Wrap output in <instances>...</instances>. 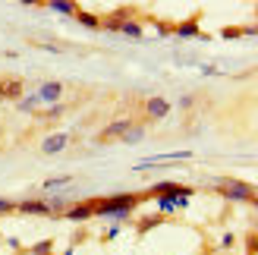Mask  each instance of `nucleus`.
Segmentation results:
<instances>
[{
	"label": "nucleus",
	"instance_id": "1",
	"mask_svg": "<svg viewBox=\"0 0 258 255\" xmlns=\"http://www.w3.org/2000/svg\"><path fill=\"white\" fill-rule=\"evenodd\" d=\"M95 202V218H129L142 202H148L145 193H120V196H107V199H92Z\"/></svg>",
	"mask_w": 258,
	"mask_h": 255
},
{
	"label": "nucleus",
	"instance_id": "2",
	"mask_svg": "<svg viewBox=\"0 0 258 255\" xmlns=\"http://www.w3.org/2000/svg\"><path fill=\"white\" fill-rule=\"evenodd\" d=\"M214 193L224 196L230 202H246V205H255V186L246 180H233V176H221L214 183Z\"/></svg>",
	"mask_w": 258,
	"mask_h": 255
},
{
	"label": "nucleus",
	"instance_id": "3",
	"mask_svg": "<svg viewBox=\"0 0 258 255\" xmlns=\"http://www.w3.org/2000/svg\"><path fill=\"white\" fill-rule=\"evenodd\" d=\"M133 120H136V117H117V120H110L104 130L95 136V145H113V142H123V136H126L129 126H133Z\"/></svg>",
	"mask_w": 258,
	"mask_h": 255
},
{
	"label": "nucleus",
	"instance_id": "4",
	"mask_svg": "<svg viewBox=\"0 0 258 255\" xmlns=\"http://www.w3.org/2000/svg\"><path fill=\"white\" fill-rule=\"evenodd\" d=\"M70 88H73V85L50 79V82H41V88L35 92V98H38V104H47V107H54V104H63V98H67V92H70Z\"/></svg>",
	"mask_w": 258,
	"mask_h": 255
},
{
	"label": "nucleus",
	"instance_id": "5",
	"mask_svg": "<svg viewBox=\"0 0 258 255\" xmlns=\"http://www.w3.org/2000/svg\"><path fill=\"white\" fill-rule=\"evenodd\" d=\"M170 110H173V107H170V101H167V98L151 95V98L142 101V113H139V117L145 120V123H158V120H164Z\"/></svg>",
	"mask_w": 258,
	"mask_h": 255
},
{
	"label": "nucleus",
	"instance_id": "6",
	"mask_svg": "<svg viewBox=\"0 0 258 255\" xmlns=\"http://www.w3.org/2000/svg\"><path fill=\"white\" fill-rule=\"evenodd\" d=\"M142 16V10L139 7H113L110 13H104L101 16V29H107V32H117L123 22H129V19H139Z\"/></svg>",
	"mask_w": 258,
	"mask_h": 255
},
{
	"label": "nucleus",
	"instance_id": "7",
	"mask_svg": "<svg viewBox=\"0 0 258 255\" xmlns=\"http://www.w3.org/2000/svg\"><path fill=\"white\" fill-rule=\"evenodd\" d=\"M192 193H196L192 186L173 183V180H161V183H154L151 189H145V196H148V199H161V196H192Z\"/></svg>",
	"mask_w": 258,
	"mask_h": 255
},
{
	"label": "nucleus",
	"instance_id": "8",
	"mask_svg": "<svg viewBox=\"0 0 258 255\" xmlns=\"http://www.w3.org/2000/svg\"><path fill=\"white\" fill-rule=\"evenodd\" d=\"M70 145H73V133H50L38 142V151H41V155H60V151L70 148Z\"/></svg>",
	"mask_w": 258,
	"mask_h": 255
},
{
	"label": "nucleus",
	"instance_id": "9",
	"mask_svg": "<svg viewBox=\"0 0 258 255\" xmlns=\"http://www.w3.org/2000/svg\"><path fill=\"white\" fill-rule=\"evenodd\" d=\"M25 95L22 76H0V101H19Z\"/></svg>",
	"mask_w": 258,
	"mask_h": 255
},
{
	"label": "nucleus",
	"instance_id": "10",
	"mask_svg": "<svg viewBox=\"0 0 258 255\" xmlns=\"http://www.w3.org/2000/svg\"><path fill=\"white\" fill-rule=\"evenodd\" d=\"M202 16H205V13L196 10V13H192V16H186L183 22H176V25H173V35H179V38H196V35H202V29H199ZM202 38H205V35H202Z\"/></svg>",
	"mask_w": 258,
	"mask_h": 255
},
{
	"label": "nucleus",
	"instance_id": "11",
	"mask_svg": "<svg viewBox=\"0 0 258 255\" xmlns=\"http://www.w3.org/2000/svg\"><path fill=\"white\" fill-rule=\"evenodd\" d=\"M16 211L19 214H35V218H54L50 205L44 199H22V202H16Z\"/></svg>",
	"mask_w": 258,
	"mask_h": 255
},
{
	"label": "nucleus",
	"instance_id": "12",
	"mask_svg": "<svg viewBox=\"0 0 258 255\" xmlns=\"http://www.w3.org/2000/svg\"><path fill=\"white\" fill-rule=\"evenodd\" d=\"M63 218H67V221H76V224H82V221H88V218H95V202H92V199L76 202V205H70L67 211H63Z\"/></svg>",
	"mask_w": 258,
	"mask_h": 255
},
{
	"label": "nucleus",
	"instance_id": "13",
	"mask_svg": "<svg viewBox=\"0 0 258 255\" xmlns=\"http://www.w3.org/2000/svg\"><path fill=\"white\" fill-rule=\"evenodd\" d=\"M145 130H148V123L142 120V117H136L133 120V126L126 130V136H123V145H136V142H142V136H145Z\"/></svg>",
	"mask_w": 258,
	"mask_h": 255
},
{
	"label": "nucleus",
	"instance_id": "14",
	"mask_svg": "<svg viewBox=\"0 0 258 255\" xmlns=\"http://www.w3.org/2000/svg\"><path fill=\"white\" fill-rule=\"evenodd\" d=\"M167 221H170V218H167V214H148V218H139L136 230H139L142 236H145L148 230H154V227H158V224H167Z\"/></svg>",
	"mask_w": 258,
	"mask_h": 255
},
{
	"label": "nucleus",
	"instance_id": "15",
	"mask_svg": "<svg viewBox=\"0 0 258 255\" xmlns=\"http://www.w3.org/2000/svg\"><path fill=\"white\" fill-rule=\"evenodd\" d=\"M142 19H145V13H142L139 19H129V22H123L117 32H120V35H126V38H142V35H145V29H142Z\"/></svg>",
	"mask_w": 258,
	"mask_h": 255
},
{
	"label": "nucleus",
	"instance_id": "16",
	"mask_svg": "<svg viewBox=\"0 0 258 255\" xmlns=\"http://www.w3.org/2000/svg\"><path fill=\"white\" fill-rule=\"evenodd\" d=\"M41 7H47V10H57V13H63V16H76V13H79L82 7L79 4H67V0H50V4H41Z\"/></svg>",
	"mask_w": 258,
	"mask_h": 255
},
{
	"label": "nucleus",
	"instance_id": "17",
	"mask_svg": "<svg viewBox=\"0 0 258 255\" xmlns=\"http://www.w3.org/2000/svg\"><path fill=\"white\" fill-rule=\"evenodd\" d=\"M76 22H79V25H85V29H101V16H98V13H88V10H79V13H76Z\"/></svg>",
	"mask_w": 258,
	"mask_h": 255
},
{
	"label": "nucleus",
	"instance_id": "18",
	"mask_svg": "<svg viewBox=\"0 0 258 255\" xmlns=\"http://www.w3.org/2000/svg\"><path fill=\"white\" fill-rule=\"evenodd\" d=\"M70 183H73V176L67 173V176H54V180H44L41 189H44V193H50V189H63V186H70Z\"/></svg>",
	"mask_w": 258,
	"mask_h": 255
},
{
	"label": "nucleus",
	"instance_id": "19",
	"mask_svg": "<svg viewBox=\"0 0 258 255\" xmlns=\"http://www.w3.org/2000/svg\"><path fill=\"white\" fill-rule=\"evenodd\" d=\"M239 35H255V25H236V29H221V38H239Z\"/></svg>",
	"mask_w": 258,
	"mask_h": 255
},
{
	"label": "nucleus",
	"instance_id": "20",
	"mask_svg": "<svg viewBox=\"0 0 258 255\" xmlns=\"http://www.w3.org/2000/svg\"><path fill=\"white\" fill-rule=\"evenodd\" d=\"M50 249H54V239H41V243H35L25 249V255H47Z\"/></svg>",
	"mask_w": 258,
	"mask_h": 255
},
{
	"label": "nucleus",
	"instance_id": "21",
	"mask_svg": "<svg viewBox=\"0 0 258 255\" xmlns=\"http://www.w3.org/2000/svg\"><path fill=\"white\" fill-rule=\"evenodd\" d=\"M7 214H16V202L0 196V218H7Z\"/></svg>",
	"mask_w": 258,
	"mask_h": 255
},
{
	"label": "nucleus",
	"instance_id": "22",
	"mask_svg": "<svg viewBox=\"0 0 258 255\" xmlns=\"http://www.w3.org/2000/svg\"><path fill=\"white\" fill-rule=\"evenodd\" d=\"M151 22L158 25V32H161V35H173V25H176L173 19H151Z\"/></svg>",
	"mask_w": 258,
	"mask_h": 255
},
{
	"label": "nucleus",
	"instance_id": "23",
	"mask_svg": "<svg viewBox=\"0 0 258 255\" xmlns=\"http://www.w3.org/2000/svg\"><path fill=\"white\" fill-rule=\"evenodd\" d=\"M16 104H19V110H22V113H35V107H38V98L32 95V98H22V101H16Z\"/></svg>",
	"mask_w": 258,
	"mask_h": 255
},
{
	"label": "nucleus",
	"instance_id": "24",
	"mask_svg": "<svg viewBox=\"0 0 258 255\" xmlns=\"http://www.w3.org/2000/svg\"><path fill=\"white\" fill-rule=\"evenodd\" d=\"M85 239H88V230H76V239H73L76 246H79V243H85Z\"/></svg>",
	"mask_w": 258,
	"mask_h": 255
},
{
	"label": "nucleus",
	"instance_id": "25",
	"mask_svg": "<svg viewBox=\"0 0 258 255\" xmlns=\"http://www.w3.org/2000/svg\"><path fill=\"white\" fill-rule=\"evenodd\" d=\"M47 255H54V252H47Z\"/></svg>",
	"mask_w": 258,
	"mask_h": 255
}]
</instances>
